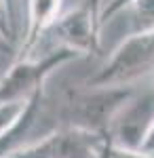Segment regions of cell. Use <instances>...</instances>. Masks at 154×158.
Listing matches in <instances>:
<instances>
[{
    "mask_svg": "<svg viewBox=\"0 0 154 158\" xmlns=\"http://www.w3.org/2000/svg\"><path fill=\"white\" fill-rule=\"evenodd\" d=\"M135 91V86H68L55 106L57 127L106 137L114 116Z\"/></svg>",
    "mask_w": 154,
    "mask_h": 158,
    "instance_id": "1",
    "label": "cell"
},
{
    "mask_svg": "<svg viewBox=\"0 0 154 158\" xmlns=\"http://www.w3.org/2000/svg\"><path fill=\"white\" fill-rule=\"evenodd\" d=\"M154 74V27L133 32L120 42L108 61L91 74L87 86H133Z\"/></svg>",
    "mask_w": 154,
    "mask_h": 158,
    "instance_id": "2",
    "label": "cell"
},
{
    "mask_svg": "<svg viewBox=\"0 0 154 158\" xmlns=\"http://www.w3.org/2000/svg\"><path fill=\"white\" fill-rule=\"evenodd\" d=\"M78 57L80 55L70 49L55 47L47 51L42 57L13 59V63L0 76V103L28 101L36 93L45 91V82L55 70Z\"/></svg>",
    "mask_w": 154,
    "mask_h": 158,
    "instance_id": "3",
    "label": "cell"
},
{
    "mask_svg": "<svg viewBox=\"0 0 154 158\" xmlns=\"http://www.w3.org/2000/svg\"><path fill=\"white\" fill-rule=\"evenodd\" d=\"M101 146L104 137L55 127L40 139L17 148L6 158H101Z\"/></svg>",
    "mask_w": 154,
    "mask_h": 158,
    "instance_id": "4",
    "label": "cell"
},
{
    "mask_svg": "<svg viewBox=\"0 0 154 158\" xmlns=\"http://www.w3.org/2000/svg\"><path fill=\"white\" fill-rule=\"evenodd\" d=\"M154 122V86L135 91V95L120 108L106 133V143L125 150H139L148 129Z\"/></svg>",
    "mask_w": 154,
    "mask_h": 158,
    "instance_id": "5",
    "label": "cell"
},
{
    "mask_svg": "<svg viewBox=\"0 0 154 158\" xmlns=\"http://www.w3.org/2000/svg\"><path fill=\"white\" fill-rule=\"evenodd\" d=\"M99 32L101 30L97 25V17L84 2L78 9L63 13L49 30V34L57 47L70 49L74 53H78L80 57L83 55H97L101 51Z\"/></svg>",
    "mask_w": 154,
    "mask_h": 158,
    "instance_id": "6",
    "label": "cell"
},
{
    "mask_svg": "<svg viewBox=\"0 0 154 158\" xmlns=\"http://www.w3.org/2000/svg\"><path fill=\"white\" fill-rule=\"evenodd\" d=\"M66 0H25V32L15 59L32 57L40 38L53 27V23L61 17V6Z\"/></svg>",
    "mask_w": 154,
    "mask_h": 158,
    "instance_id": "7",
    "label": "cell"
},
{
    "mask_svg": "<svg viewBox=\"0 0 154 158\" xmlns=\"http://www.w3.org/2000/svg\"><path fill=\"white\" fill-rule=\"evenodd\" d=\"M28 101H11V103H0V143L13 133L17 122L24 114Z\"/></svg>",
    "mask_w": 154,
    "mask_h": 158,
    "instance_id": "8",
    "label": "cell"
},
{
    "mask_svg": "<svg viewBox=\"0 0 154 158\" xmlns=\"http://www.w3.org/2000/svg\"><path fill=\"white\" fill-rule=\"evenodd\" d=\"M129 9L135 17V32L154 27V0H135Z\"/></svg>",
    "mask_w": 154,
    "mask_h": 158,
    "instance_id": "9",
    "label": "cell"
},
{
    "mask_svg": "<svg viewBox=\"0 0 154 158\" xmlns=\"http://www.w3.org/2000/svg\"><path fill=\"white\" fill-rule=\"evenodd\" d=\"M133 2H135V0H108V2H104L101 13H99V30H101V27H104V25H106L114 15L127 11Z\"/></svg>",
    "mask_w": 154,
    "mask_h": 158,
    "instance_id": "10",
    "label": "cell"
},
{
    "mask_svg": "<svg viewBox=\"0 0 154 158\" xmlns=\"http://www.w3.org/2000/svg\"><path fill=\"white\" fill-rule=\"evenodd\" d=\"M99 156L101 158H152L148 154H143L142 150H125V148L110 146V143H106V139H104V146L99 150Z\"/></svg>",
    "mask_w": 154,
    "mask_h": 158,
    "instance_id": "11",
    "label": "cell"
},
{
    "mask_svg": "<svg viewBox=\"0 0 154 158\" xmlns=\"http://www.w3.org/2000/svg\"><path fill=\"white\" fill-rule=\"evenodd\" d=\"M139 150H142L143 154H148V156L154 158V122H152V127L148 129V133H146V137H143Z\"/></svg>",
    "mask_w": 154,
    "mask_h": 158,
    "instance_id": "12",
    "label": "cell"
},
{
    "mask_svg": "<svg viewBox=\"0 0 154 158\" xmlns=\"http://www.w3.org/2000/svg\"><path fill=\"white\" fill-rule=\"evenodd\" d=\"M17 49H15V42L11 38H6L2 32H0V55H15Z\"/></svg>",
    "mask_w": 154,
    "mask_h": 158,
    "instance_id": "13",
    "label": "cell"
},
{
    "mask_svg": "<svg viewBox=\"0 0 154 158\" xmlns=\"http://www.w3.org/2000/svg\"><path fill=\"white\" fill-rule=\"evenodd\" d=\"M84 4L93 11V15L97 17V25H99V13H101V6H104V0H84Z\"/></svg>",
    "mask_w": 154,
    "mask_h": 158,
    "instance_id": "14",
    "label": "cell"
},
{
    "mask_svg": "<svg viewBox=\"0 0 154 158\" xmlns=\"http://www.w3.org/2000/svg\"><path fill=\"white\" fill-rule=\"evenodd\" d=\"M152 86H154V82H152Z\"/></svg>",
    "mask_w": 154,
    "mask_h": 158,
    "instance_id": "15",
    "label": "cell"
}]
</instances>
